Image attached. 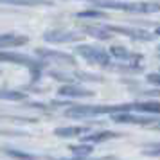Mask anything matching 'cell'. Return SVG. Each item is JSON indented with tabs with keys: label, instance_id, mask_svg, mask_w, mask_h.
<instances>
[{
	"label": "cell",
	"instance_id": "1",
	"mask_svg": "<svg viewBox=\"0 0 160 160\" xmlns=\"http://www.w3.org/2000/svg\"><path fill=\"white\" fill-rule=\"evenodd\" d=\"M122 112H135V104H112V106H70L65 112L67 117L72 119H85V117L104 115V113H122Z\"/></svg>",
	"mask_w": 160,
	"mask_h": 160
},
{
	"label": "cell",
	"instance_id": "2",
	"mask_svg": "<svg viewBox=\"0 0 160 160\" xmlns=\"http://www.w3.org/2000/svg\"><path fill=\"white\" fill-rule=\"evenodd\" d=\"M97 8L117 9V11H128V13H157L160 11V4L155 2H124V0H97Z\"/></svg>",
	"mask_w": 160,
	"mask_h": 160
},
{
	"label": "cell",
	"instance_id": "3",
	"mask_svg": "<svg viewBox=\"0 0 160 160\" xmlns=\"http://www.w3.org/2000/svg\"><path fill=\"white\" fill-rule=\"evenodd\" d=\"M76 52L83 56V58L94 63V65H101V67H110L112 65V59H110V54L106 51H102L99 47H94V45H78L76 47Z\"/></svg>",
	"mask_w": 160,
	"mask_h": 160
},
{
	"label": "cell",
	"instance_id": "4",
	"mask_svg": "<svg viewBox=\"0 0 160 160\" xmlns=\"http://www.w3.org/2000/svg\"><path fill=\"white\" fill-rule=\"evenodd\" d=\"M0 58H2V61H9V63H18V65L29 67L34 79L38 78L40 68H42V63H40V61H36V59H31L29 56H23V54H16V52L2 51V56H0Z\"/></svg>",
	"mask_w": 160,
	"mask_h": 160
},
{
	"label": "cell",
	"instance_id": "5",
	"mask_svg": "<svg viewBox=\"0 0 160 160\" xmlns=\"http://www.w3.org/2000/svg\"><path fill=\"white\" fill-rule=\"evenodd\" d=\"M43 38L51 43H70V42H79L83 34L72 32V31H49L45 32Z\"/></svg>",
	"mask_w": 160,
	"mask_h": 160
},
{
	"label": "cell",
	"instance_id": "6",
	"mask_svg": "<svg viewBox=\"0 0 160 160\" xmlns=\"http://www.w3.org/2000/svg\"><path fill=\"white\" fill-rule=\"evenodd\" d=\"M36 54L42 59H49V61H56V63H65V65H74L76 63V59L67 52L51 51V49H38Z\"/></svg>",
	"mask_w": 160,
	"mask_h": 160
},
{
	"label": "cell",
	"instance_id": "7",
	"mask_svg": "<svg viewBox=\"0 0 160 160\" xmlns=\"http://www.w3.org/2000/svg\"><path fill=\"white\" fill-rule=\"evenodd\" d=\"M112 119H113V122H121V124H149V122H158V121H157V117H138V115H131L130 112L113 113Z\"/></svg>",
	"mask_w": 160,
	"mask_h": 160
},
{
	"label": "cell",
	"instance_id": "8",
	"mask_svg": "<svg viewBox=\"0 0 160 160\" xmlns=\"http://www.w3.org/2000/svg\"><path fill=\"white\" fill-rule=\"evenodd\" d=\"M110 32H119V34H124V36H130L133 40H142V42H148L151 40V34L146 32V31H140V29H130V27H106Z\"/></svg>",
	"mask_w": 160,
	"mask_h": 160
},
{
	"label": "cell",
	"instance_id": "9",
	"mask_svg": "<svg viewBox=\"0 0 160 160\" xmlns=\"http://www.w3.org/2000/svg\"><path fill=\"white\" fill-rule=\"evenodd\" d=\"M58 94L63 95V97H94L92 90L76 87V85H65V87H61Z\"/></svg>",
	"mask_w": 160,
	"mask_h": 160
},
{
	"label": "cell",
	"instance_id": "10",
	"mask_svg": "<svg viewBox=\"0 0 160 160\" xmlns=\"http://www.w3.org/2000/svg\"><path fill=\"white\" fill-rule=\"evenodd\" d=\"M121 137L115 131H97V133H92V135H87V137H81V142H87V144H99V142H106L110 138H117Z\"/></svg>",
	"mask_w": 160,
	"mask_h": 160
},
{
	"label": "cell",
	"instance_id": "11",
	"mask_svg": "<svg viewBox=\"0 0 160 160\" xmlns=\"http://www.w3.org/2000/svg\"><path fill=\"white\" fill-rule=\"evenodd\" d=\"M29 42L27 36H18V34H2L0 36V47L6 51L8 47H20Z\"/></svg>",
	"mask_w": 160,
	"mask_h": 160
},
{
	"label": "cell",
	"instance_id": "12",
	"mask_svg": "<svg viewBox=\"0 0 160 160\" xmlns=\"http://www.w3.org/2000/svg\"><path fill=\"white\" fill-rule=\"evenodd\" d=\"M88 131L87 126H67V128H56L54 135L61 138H68V137H78V135H85Z\"/></svg>",
	"mask_w": 160,
	"mask_h": 160
},
{
	"label": "cell",
	"instance_id": "13",
	"mask_svg": "<svg viewBox=\"0 0 160 160\" xmlns=\"http://www.w3.org/2000/svg\"><path fill=\"white\" fill-rule=\"evenodd\" d=\"M133 104H135V112L160 115V102L158 101H142V102H133Z\"/></svg>",
	"mask_w": 160,
	"mask_h": 160
},
{
	"label": "cell",
	"instance_id": "14",
	"mask_svg": "<svg viewBox=\"0 0 160 160\" xmlns=\"http://www.w3.org/2000/svg\"><path fill=\"white\" fill-rule=\"evenodd\" d=\"M110 52H112V56H113V58L122 59V61H138V59H142V56L133 54V52L126 51V49H122V47H112Z\"/></svg>",
	"mask_w": 160,
	"mask_h": 160
},
{
	"label": "cell",
	"instance_id": "15",
	"mask_svg": "<svg viewBox=\"0 0 160 160\" xmlns=\"http://www.w3.org/2000/svg\"><path fill=\"white\" fill-rule=\"evenodd\" d=\"M4 6H27V8H34V6H51V2L47 0H0Z\"/></svg>",
	"mask_w": 160,
	"mask_h": 160
},
{
	"label": "cell",
	"instance_id": "16",
	"mask_svg": "<svg viewBox=\"0 0 160 160\" xmlns=\"http://www.w3.org/2000/svg\"><path fill=\"white\" fill-rule=\"evenodd\" d=\"M6 155L13 157V158H18V160H36L38 157L36 155H31L27 151H20V149H9V148H4Z\"/></svg>",
	"mask_w": 160,
	"mask_h": 160
},
{
	"label": "cell",
	"instance_id": "17",
	"mask_svg": "<svg viewBox=\"0 0 160 160\" xmlns=\"http://www.w3.org/2000/svg\"><path fill=\"white\" fill-rule=\"evenodd\" d=\"M68 149H70L76 157H87V155L92 153V146L87 144V142H83V144H79V146H70Z\"/></svg>",
	"mask_w": 160,
	"mask_h": 160
},
{
	"label": "cell",
	"instance_id": "18",
	"mask_svg": "<svg viewBox=\"0 0 160 160\" xmlns=\"http://www.w3.org/2000/svg\"><path fill=\"white\" fill-rule=\"evenodd\" d=\"M142 155H146V157H160V142L144 144L142 146Z\"/></svg>",
	"mask_w": 160,
	"mask_h": 160
},
{
	"label": "cell",
	"instance_id": "19",
	"mask_svg": "<svg viewBox=\"0 0 160 160\" xmlns=\"http://www.w3.org/2000/svg\"><path fill=\"white\" fill-rule=\"evenodd\" d=\"M25 97L27 95L22 92H8V90L2 92V99H6V101H23Z\"/></svg>",
	"mask_w": 160,
	"mask_h": 160
},
{
	"label": "cell",
	"instance_id": "20",
	"mask_svg": "<svg viewBox=\"0 0 160 160\" xmlns=\"http://www.w3.org/2000/svg\"><path fill=\"white\" fill-rule=\"evenodd\" d=\"M108 29H87L88 34H92V36L99 38V40H108L110 38V32H106Z\"/></svg>",
	"mask_w": 160,
	"mask_h": 160
},
{
	"label": "cell",
	"instance_id": "21",
	"mask_svg": "<svg viewBox=\"0 0 160 160\" xmlns=\"http://www.w3.org/2000/svg\"><path fill=\"white\" fill-rule=\"evenodd\" d=\"M78 16L79 18H104V13H101V11H81V13H78Z\"/></svg>",
	"mask_w": 160,
	"mask_h": 160
},
{
	"label": "cell",
	"instance_id": "22",
	"mask_svg": "<svg viewBox=\"0 0 160 160\" xmlns=\"http://www.w3.org/2000/svg\"><path fill=\"white\" fill-rule=\"evenodd\" d=\"M148 81L153 83V85H160V74H149L148 76Z\"/></svg>",
	"mask_w": 160,
	"mask_h": 160
},
{
	"label": "cell",
	"instance_id": "23",
	"mask_svg": "<svg viewBox=\"0 0 160 160\" xmlns=\"http://www.w3.org/2000/svg\"><path fill=\"white\" fill-rule=\"evenodd\" d=\"M155 32H157V34H158V36H160V25H158V27H157V29H155Z\"/></svg>",
	"mask_w": 160,
	"mask_h": 160
},
{
	"label": "cell",
	"instance_id": "24",
	"mask_svg": "<svg viewBox=\"0 0 160 160\" xmlns=\"http://www.w3.org/2000/svg\"><path fill=\"white\" fill-rule=\"evenodd\" d=\"M90 2H94V4H95V2H97V0H90Z\"/></svg>",
	"mask_w": 160,
	"mask_h": 160
}]
</instances>
